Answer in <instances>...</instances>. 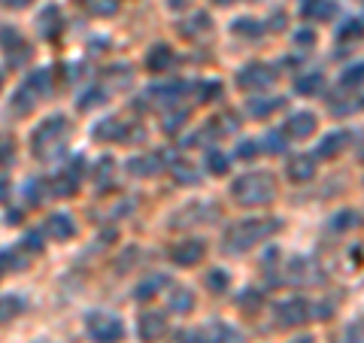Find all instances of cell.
Returning <instances> with one entry per match:
<instances>
[{
	"instance_id": "26",
	"label": "cell",
	"mask_w": 364,
	"mask_h": 343,
	"mask_svg": "<svg viewBox=\"0 0 364 343\" xmlns=\"http://www.w3.org/2000/svg\"><path fill=\"white\" fill-rule=\"evenodd\" d=\"M164 282H167V277H152V280L140 282V286H137V292H134V298H137V301H149V298L155 295V289H158V286H164Z\"/></svg>"
},
{
	"instance_id": "33",
	"label": "cell",
	"mask_w": 364,
	"mask_h": 343,
	"mask_svg": "<svg viewBox=\"0 0 364 343\" xmlns=\"http://www.w3.org/2000/svg\"><path fill=\"white\" fill-rule=\"evenodd\" d=\"M97 104H104V91L101 88H91L88 95L79 97V110H91V106H97Z\"/></svg>"
},
{
	"instance_id": "47",
	"label": "cell",
	"mask_w": 364,
	"mask_h": 343,
	"mask_svg": "<svg viewBox=\"0 0 364 343\" xmlns=\"http://www.w3.org/2000/svg\"><path fill=\"white\" fill-rule=\"evenodd\" d=\"M297 43H313V33H297Z\"/></svg>"
},
{
	"instance_id": "22",
	"label": "cell",
	"mask_w": 364,
	"mask_h": 343,
	"mask_svg": "<svg viewBox=\"0 0 364 343\" xmlns=\"http://www.w3.org/2000/svg\"><path fill=\"white\" fill-rule=\"evenodd\" d=\"M128 167H131V173H137V177H152V173L161 167V155H143V158H134V161H131Z\"/></svg>"
},
{
	"instance_id": "38",
	"label": "cell",
	"mask_w": 364,
	"mask_h": 343,
	"mask_svg": "<svg viewBox=\"0 0 364 343\" xmlns=\"http://www.w3.org/2000/svg\"><path fill=\"white\" fill-rule=\"evenodd\" d=\"M24 249H28V253H40V249H43V244H40V234L37 231H31V234H24Z\"/></svg>"
},
{
	"instance_id": "49",
	"label": "cell",
	"mask_w": 364,
	"mask_h": 343,
	"mask_svg": "<svg viewBox=\"0 0 364 343\" xmlns=\"http://www.w3.org/2000/svg\"><path fill=\"white\" fill-rule=\"evenodd\" d=\"M216 3H219V6H228V3H234V0H216Z\"/></svg>"
},
{
	"instance_id": "7",
	"label": "cell",
	"mask_w": 364,
	"mask_h": 343,
	"mask_svg": "<svg viewBox=\"0 0 364 343\" xmlns=\"http://www.w3.org/2000/svg\"><path fill=\"white\" fill-rule=\"evenodd\" d=\"M79 180H82V161H76L73 167H64V170L52 180V195H58V198H70V195H76Z\"/></svg>"
},
{
	"instance_id": "37",
	"label": "cell",
	"mask_w": 364,
	"mask_h": 343,
	"mask_svg": "<svg viewBox=\"0 0 364 343\" xmlns=\"http://www.w3.org/2000/svg\"><path fill=\"white\" fill-rule=\"evenodd\" d=\"M176 180L185 182V186H195V182H197V173H192V167H188V164H179V167H176Z\"/></svg>"
},
{
	"instance_id": "14",
	"label": "cell",
	"mask_w": 364,
	"mask_h": 343,
	"mask_svg": "<svg viewBox=\"0 0 364 343\" xmlns=\"http://www.w3.org/2000/svg\"><path fill=\"white\" fill-rule=\"evenodd\" d=\"M40 37H46V40H55L58 33H61V13H58V6H46L43 13H40Z\"/></svg>"
},
{
	"instance_id": "51",
	"label": "cell",
	"mask_w": 364,
	"mask_h": 343,
	"mask_svg": "<svg viewBox=\"0 0 364 343\" xmlns=\"http://www.w3.org/2000/svg\"><path fill=\"white\" fill-rule=\"evenodd\" d=\"M0 88H3V77H0Z\"/></svg>"
},
{
	"instance_id": "27",
	"label": "cell",
	"mask_w": 364,
	"mask_h": 343,
	"mask_svg": "<svg viewBox=\"0 0 364 343\" xmlns=\"http://www.w3.org/2000/svg\"><path fill=\"white\" fill-rule=\"evenodd\" d=\"M206 170L216 173V177H219V173H225L228 170V158L222 155L219 149H210V152H206Z\"/></svg>"
},
{
	"instance_id": "24",
	"label": "cell",
	"mask_w": 364,
	"mask_h": 343,
	"mask_svg": "<svg viewBox=\"0 0 364 343\" xmlns=\"http://www.w3.org/2000/svg\"><path fill=\"white\" fill-rule=\"evenodd\" d=\"M46 180H28V186H24V195H28V204H43L46 198Z\"/></svg>"
},
{
	"instance_id": "43",
	"label": "cell",
	"mask_w": 364,
	"mask_h": 343,
	"mask_svg": "<svg viewBox=\"0 0 364 343\" xmlns=\"http://www.w3.org/2000/svg\"><path fill=\"white\" fill-rule=\"evenodd\" d=\"M179 125H185V113H176V115H170V119L164 122V131H176Z\"/></svg>"
},
{
	"instance_id": "41",
	"label": "cell",
	"mask_w": 364,
	"mask_h": 343,
	"mask_svg": "<svg viewBox=\"0 0 364 343\" xmlns=\"http://www.w3.org/2000/svg\"><path fill=\"white\" fill-rule=\"evenodd\" d=\"M346 343H364V325H349V331H346Z\"/></svg>"
},
{
	"instance_id": "6",
	"label": "cell",
	"mask_w": 364,
	"mask_h": 343,
	"mask_svg": "<svg viewBox=\"0 0 364 343\" xmlns=\"http://www.w3.org/2000/svg\"><path fill=\"white\" fill-rule=\"evenodd\" d=\"M0 49L13 64H24L31 58V46L24 43V37L15 28H0Z\"/></svg>"
},
{
	"instance_id": "48",
	"label": "cell",
	"mask_w": 364,
	"mask_h": 343,
	"mask_svg": "<svg viewBox=\"0 0 364 343\" xmlns=\"http://www.w3.org/2000/svg\"><path fill=\"white\" fill-rule=\"evenodd\" d=\"M6 191H10V186H6V180H0V200L6 198Z\"/></svg>"
},
{
	"instance_id": "3",
	"label": "cell",
	"mask_w": 364,
	"mask_h": 343,
	"mask_svg": "<svg viewBox=\"0 0 364 343\" xmlns=\"http://www.w3.org/2000/svg\"><path fill=\"white\" fill-rule=\"evenodd\" d=\"M85 328L91 334V340H97V343H119L122 334H125V325L113 313H88Z\"/></svg>"
},
{
	"instance_id": "25",
	"label": "cell",
	"mask_w": 364,
	"mask_h": 343,
	"mask_svg": "<svg viewBox=\"0 0 364 343\" xmlns=\"http://www.w3.org/2000/svg\"><path fill=\"white\" fill-rule=\"evenodd\" d=\"M364 37V24L361 22H343V28L337 31V40H340V43H346V40H361Z\"/></svg>"
},
{
	"instance_id": "23",
	"label": "cell",
	"mask_w": 364,
	"mask_h": 343,
	"mask_svg": "<svg viewBox=\"0 0 364 343\" xmlns=\"http://www.w3.org/2000/svg\"><path fill=\"white\" fill-rule=\"evenodd\" d=\"M170 310L176 313H192L195 310V295L188 289H173L170 292Z\"/></svg>"
},
{
	"instance_id": "46",
	"label": "cell",
	"mask_w": 364,
	"mask_h": 343,
	"mask_svg": "<svg viewBox=\"0 0 364 343\" xmlns=\"http://www.w3.org/2000/svg\"><path fill=\"white\" fill-rule=\"evenodd\" d=\"M6 222H10V225H13V222H22V216H19V210H10V216H6Z\"/></svg>"
},
{
	"instance_id": "12",
	"label": "cell",
	"mask_w": 364,
	"mask_h": 343,
	"mask_svg": "<svg viewBox=\"0 0 364 343\" xmlns=\"http://www.w3.org/2000/svg\"><path fill=\"white\" fill-rule=\"evenodd\" d=\"M137 331H140V337H143L146 343H155L164 331H167V319H164L161 313H143V316H140Z\"/></svg>"
},
{
	"instance_id": "32",
	"label": "cell",
	"mask_w": 364,
	"mask_h": 343,
	"mask_svg": "<svg viewBox=\"0 0 364 343\" xmlns=\"http://www.w3.org/2000/svg\"><path fill=\"white\" fill-rule=\"evenodd\" d=\"M355 225H358V213H337L334 216V222H331V228L334 231H343V228H355Z\"/></svg>"
},
{
	"instance_id": "4",
	"label": "cell",
	"mask_w": 364,
	"mask_h": 343,
	"mask_svg": "<svg viewBox=\"0 0 364 343\" xmlns=\"http://www.w3.org/2000/svg\"><path fill=\"white\" fill-rule=\"evenodd\" d=\"M49 91H52V79H49V70H37V73H31L28 82L22 86V91L15 95V110H19V113H28L40 97H46V95H49Z\"/></svg>"
},
{
	"instance_id": "20",
	"label": "cell",
	"mask_w": 364,
	"mask_h": 343,
	"mask_svg": "<svg viewBox=\"0 0 364 343\" xmlns=\"http://www.w3.org/2000/svg\"><path fill=\"white\" fill-rule=\"evenodd\" d=\"M24 310V298L19 295H0V322H10Z\"/></svg>"
},
{
	"instance_id": "13",
	"label": "cell",
	"mask_w": 364,
	"mask_h": 343,
	"mask_svg": "<svg viewBox=\"0 0 364 343\" xmlns=\"http://www.w3.org/2000/svg\"><path fill=\"white\" fill-rule=\"evenodd\" d=\"M46 234L55 240H70L73 234H76V225H73V219L67 213H55L46 219Z\"/></svg>"
},
{
	"instance_id": "9",
	"label": "cell",
	"mask_w": 364,
	"mask_h": 343,
	"mask_svg": "<svg viewBox=\"0 0 364 343\" xmlns=\"http://www.w3.org/2000/svg\"><path fill=\"white\" fill-rule=\"evenodd\" d=\"M283 131H286V137H295V140H304V137H310V134L316 131V115H313L310 110L288 115V122L283 125Z\"/></svg>"
},
{
	"instance_id": "36",
	"label": "cell",
	"mask_w": 364,
	"mask_h": 343,
	"mask_svg": "<svg viewBox=\"0 0 364 343\" xmlns=\"http://www.w3.org/2000/svg\"><path fill=\"white\" fill-rule=\"evenodd\" d=\"M264 143H267L264 149H267V152H273V155L283 152V149H286V140L279 137V134H267V137H264Z\"/></svg>"
},
{
	"instance_id": "44",
	"label": "cell",
	"mask_w": 364,
	"mask_h": 343,
	"mask_svg": "<svg viewBox=\"0 0 364 343\" xmlns=\"http://www.w3.org/2000/svg\"><path fill=\"white\" fill-rule=\"evenodd\" d=\"M13 158V146L6 143V140H0V164H6Z\"/></svg>"
},
{
	"instance_id": "19",
	"label": "cell",
	"mask_w": 364,
	"mask_h": 343,
	"mask_svg": "<svg viewBox=\"0 0 364 343\" xmlns=\"http://www.w3.org/2000/svg\"><path fill=\"white\" fill-rule=\"evenodd\" d=\"M94 137L97 140H125L128 131H125V125H122L119 119H106V122H101L94 128Z\"/></svg>"
},
{
	"instance_id": "30",
	"label": "cell",
	"mask_w": 364,
	"mask_h": 343,
	"mask_svg": "<svg viewBox=\"0 0 364 343\" xmlns=\"http://www.w3.org/2000/svg\"><path fill=\"white\" fill-rule=\"evenodd\" d=\"M264 28H261V22H252V19H240L234 22V33H240V37H258Z\"/></svg>"
},
{
	"instance_id": "2",
	"label": "cell",
	"mask_w": 364,
	"mask_h": 343,
	"mask_svg": "<svg viewBox=\"0 0 364 343\" xmlns=\"http://www.w3.org/2000/svg\"><path fill=\"white\" fill-rule=\"evenodd\" d=\"M231 195H234L237 204L255 207V204H267V200H273L276 186H273L270 173H246V177H240L234 186H231Z\"/></svg>"
},
{
	"instance_id": "18",
	"label": "cell",
	"mask_w": 364,
	"mask_h": 343,
	"mask_svg": "<svg viewBox=\"0 0 364 343\" xmlns=\"http://www.w3.org/2000/svg\"><path fill=\"white\" fill-rule=\"evenodd\" d=\"M204 343H240V334L234 328H228V325H210V328H204Z\"/></svg>"
},
{
	"instance_id": "42",
	"label": "cell",
	"mask_w": 364,
	"mask_h": 343,
	"mask_svg": "<svg viewBox=\"0 0 364 343\" xmlns=\"http://www.w3.org/2000/svg\"><path fill=\"white\" fill-rule=\"evenodd\" d=\"M246 292H249V295L240 298V304H243V307H261V295H258V292H252V289H246Z\"/></svg>"
},
{
	"instance_id": "15",
	"label": "cell",
	"mask_w": 364,
	"mask_h": 343,
	"mask_svg": "<svg viewBox=\"0 0 364 343\" xmlns=\"http://www.w3.org/2000/svg\"><path fill=\"white\" fill-rule=\"evenodd\" d=\"M334 13H337V3H334V0H307V3L301 6V15H304V19H310V22L331 19Z\"/></svg>"
},
{
	"instance_id": "31",
	"label": "cell",
	"mask_w": 364,
	"mask_h": 343,
	"mask_svg": "<svg viewBox=\"0 0 364 343\" xmlns=\"http://www.w3.org/2000/svg\"><path fill=\"white\" fill-rule=\"evenodd\" d=\"M206 28H210V15H206V13H197L195 15V19L192 22H188L185 24V28H179L182 33H185V37H195V33L197 31H206Z\"/></svg>"
},
{
	"instance_id": "28",
	"label": "cell",
	"mask_w": 364,
	"mask_h": 343,
	"mask_svg": "<svg viewBox=\"0 0 364 343\" xmlns=\"http://www.w3.org/2000/svg\"><path fill=\"white\" fill-rule=\"evenodd\" d=\"M297 91H304V95H313V91L322 88V73H307V77H301L295 82Z\"/></svg>"
},
{
	"instance_id": "35",
	"label": "cell",
	"mask_w": 364,
	"mask_h": 343,
	"mask_svg": "<svg viewBox=\"0 0 364 343\" xmlns=\"http://www.w3.org/2000/svg\"><path fill=\"white\" fill-rule=\"evenodd\" d=\"M358 82H364V64H355L346 70V77H343V86H358Z\"/></svg>"
},
{
	"instance_id": "1",
	"label": "cell",
	"mask_w": 364,
	"mask_h": 343,
	"mask_svg": "<svg viewBox=\"0 0 364 343\" xmlns=\"http://www.w3.org/2000/svg\"><path fill=\"white\" fill-rule=\"evenodd\" d=\"M276 231H279L276 219H243L225 231V246L234 249V253H246L249 246L267 240L270 234H276Z\"/></svg>"
},
{
	"instance_id": "8",
	"label": "cell",
	"mask_w": 364,
	"mask_h": 343,
	"mask_svg": "<svg viewBox=\"0 0 364 343\" xmlns=\"http://www.w3.org/2000/svg\"><path fill=\"white\" fill-rule=\"evenodd\" d=\"M270 82H273V70H270V67H264V64L243 67V70H240V77H237V86L240 88H264V86H270Z\"/></svg>"
},
{
	"instance_id": "10",
	"label": "cell",
	"mask_w": 364,
	"mask_h": 343,
	"mask_svg": "<svg viewBox=\"0 0 364 343\" xmlns=\"http://www.w3.org/2000/svg\"><path fill=\"white\" fill-rule=\"evenodd\" d=\"M307 313H310V304H304L301 298H292L276 307V322L279 325H301L307 319Z\"/></svg>"
},
{
	"instance_id": "21",
	"label": "cell",
	"mask_w": 364,
	"mask_h": 343,
	"mask_svg": "<svg viewBox=\"0 0 364 343\" xmlns=\"http://www.w3.org/2000/svg\"><path fill=\"white\" fill-rule=\"evenodd\" d=\"M313 177V158H304V155H297L288 161V180H295V182H304V180H310Z\"/></svg>"
},
{
	"instance_id": "16",
	"label": "cell",
	"mask_w": 364,
	"mask_h": 343,
	"mask_svg": "<svg viewBox=\"0 0 364 343\" xmlns=\"http://www.w3.org/2000/svg\"><path fill=\"white\" fill-rule=\"evenodd\" d=\"M146 64H149V70H155V73H164V70H170V64H173V49L170 46H155L152 52H149L146 58Z\"/></svg>"
},
{
	"instance_id": "39",
	"label": "cell",
	"mask_w": 364,
	"mask_h": 343,
	"mask_svg": "<svg viewBox=\"0 0 364 343\" xmlns=\"http://www.w3.org/2000/svg\"><path fill=\"white\" fill-rule=\"evenodd\" d=\"M258 149H261V143H252V140H246V143H240L237 158H252V155H258Z\"/></svg>"
},
{
	"instance_id": "50",
	"label": "cell",
	"mask_w": 364,
	"mask_h": 343,
	"mask_svg": "<svg viewBox=\"0 0 364 343\" xmlns=\"http://www.w3.org/2000/svg\"><path fill=\"white\" fill-rule=\"evenodd\" d=\"M297 343H313V340H310V337H304V340H297Z\"/></svg>"
},
{
	"instance_id": "17",
	"label": "cell",
	"mask_w": 364,
	"mask_h": 343,
	"mask_svg": "<svg viewBox=\"0 0 364 343\" xmlns=\"http://www.w3.org/2000/svg\"><path fill=\"white\" fill-rule=\"evenodd\" d=\"M349 140H352V137H349V134H346V131H334V134H328V137L322 140L316 152H319L322 158H331V155H337V152H340V149H343V143H349Z\"/></svg>"
},
{
	"instance_id": "29",
	"label": "cell",
	"mask_w": 364,
	"mask_h": 343,
	"mask_svg": "<svg viewBox=\"0 0 364 343\" xmlns=\"http://www.w3.org/2000/svg\"><path fill=\"white\" fill-rule=\"evenodd\" d=\"M276 106H283V97H273V100H261V97H255V100H249V113H255V115H267L270 110H276Z\"/></svg>"
},
{
	"instance_id": "40",
	"label": "cell",
	"mask_w": 364,
	"mask_h": 343,
	"mask_svg": "<svg viewBox=\"0 0 364 343\" xmlns=\"http://www.w3.org/2000/svg\"><path fill=\"white\" fill-rule=\"evenodd\" d=\"M206 282H210L216 292H225V286H228V280H225V273H222V271H213L210 277H206Z\"/></svg>"
},
{
	"instance_id": "45",
	"label": "cell",
	"mask_w": 364,
	"mask_h": 343,
	"mask_svg": "<svg viewBox=\"0 0 364 343\" xmlns=\"http://www.w3.org/2000/svg\"><path fill=\"white\" fill-rule=\"evenodd\" d=\"M31 0H6V6H15V10H22V6H28Z\"/></svg>"
},
{
	"instance_id": "5",
	"label": "cell",
	"mask_w": 364,
	"mask_h": 343,
	"mask_svg": "<svg viewBox=\"0 0 364 343\" xmlns=\"http://www.w3.org/2000/svg\"><path fill=\"white\" fill-rule=\"evenodd\" d=\"M67 131V119L64 115H49L46 122H40L37 125V131H34V152L40 155H46V149L49 146H58L61 143V134Z\"/></svg>"
},
{
	"instance_id": "11",
	"label": "cell",
	"mask_w": 364,
	"mask_h": 343,
	"mask_svg": "<svg viewBox=\"0 0 364 343\" xmlns=\"http://www.w3.org/2000/svg\"><path fill=\"white\" fill-rule=\"evenodd\" d=\"M204 253H206L204 240H182V244L170 249V258L176 264H197L204 258Z\"/></svg>"
},
{
	"instance_id": "34",
	"label": "cell",
	"mask_w": 364,
	"mask_h": 343,
	"mask_svg": "<svg viewBox=\"0 0 364 343\" xmlns=\"http://www.w3.org/2000/svg\"><path fill=\"white\" fill-rule=\"evenodd\" d=\"M88 10L97 15H110L115 13V0H88Z\"/></svg>"
}]
</instances>
